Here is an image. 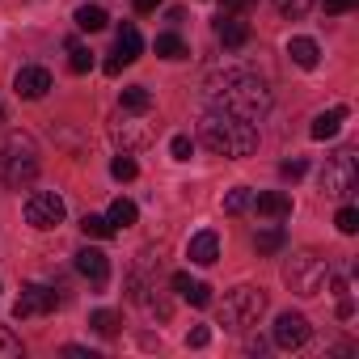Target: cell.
Segmentation results:
<instances>
[{
    "instance_id": "obj_1",
    "label": "cell",
    "mask_w": 359,
    "mask_h": 359,
    "mask_svg": "<svg viewBox=\"0 0 359 359\" xmlns=\"http://www.w3.org/2000/svg\"><path fill=\"white\" fill-rule=\"evenodd\" d=\"M199 144L216 156H254L258 152V127L241 114H229V110L212 106L199 118Z\"/></svg>"
},
{
    "instance_id": "obj_2",
    "label": "cell",
    "mask_w": 359,
    "mask_h": 359,
    "mask_svg": "<svg viewBox=\"0 0 359 359\" xmlns=\"http://www.w3.org/2000/svg\"><path fill=\"white\" fill-rule=\"evenodd\" d=\"M208 97L220 106V110H229V114H241V118H250V123H258L266 110H271V89L254 76V72H224L220 81H212L208 85Z\"/></svg>"
},
{
    "instance_id": "obj_3",
    "label": "cell",
    "mask_w": 359,
    "mask_h": 359,
    "mask_svg": "<svg viewBox=\"0 0 359 359\" xmlns=\"http://www.w3.org/2000/svg\"><path fill=\"white\" fill-rule=\"evenodd\" d=\"M39 173V148L26 131H9L0 135V177H5L9 187H26L34 182Z\"/></svg>"
},
{
    "instance_id": "obj_4",
    "label": "cell",
    "mask_w": 359,
    "mask_h": 359,
    "mask_svg": "<svg viewBox=\"0 0 359 359\" xmlns=\"http://www.w3.org/2000/svg\"><path fill=\"white\" fill-rule=\"evenodd\" d=\"M262 313H266V292L254 287V283H241V287H233V292L224 296V304H220V325L233 330V334H245L250 325L262 321Z\"/></svg>"
},
{
    "instance_id": "obj_5",
    "label": "cell",
    "mask_w": 359,
    "mask_h": 359,
    "mask_svg": "<svg viewBox=\"0 0 359 359\" xmlns=\"http://www.w3.org/2000/svg\"><path fill=\"white\" fill-rule=\"evenodd\" d=\"M283 283H287L296 296H321V287L330 283V262H325L317 250H300V254L287 258Z\"/></svg>"
},
{
    "instance_id": "obj_6",
    "label": "cell",
    "mask_w": 359,
    "mask_h": 359,
    "mask_svg": "<svg viewBox=\"0 0 359 359\" xmlns=\"http://www.w3.org/2000/svg\"><path fill=\"white\" fill-rule=\"evenodd\" d=\"M355 182H359V165H355V152H351V148L334 152V156L325 161V169H321V191H325L330 199H346V195L355 191Z\"/></svg>"
},
{
    "instance_id": "obj_7",
    "label": "cell",
    "mask_w": 359,
    "mask_h": 359,
    "mask_svg": "<svg viewBox=\"0 0 359 359\" xmlns=\"http://www.w3.org/2000/svg\"><path fill=\"white\" fill-rule=\"evenodd\" d=\"M64 216H68V208H64V199H60L55 191H34V195L26 199V224L39 229V233L60 229Z\"/></svg>"
},
{
    "instance_id": "obj_8",
    "label": "cell",
    "mask_w": 359,
    "mask_h": 359,
    "mask_svg": "<svg viewBox=\"0 0 359 359\" xmlns=\"http://www.w3.org/2000/svg\"><path fill=\"white\" fill-rule=\"evenodd\" d=\"M55 309H60V292H55V287H43V283L22 287V296H18V304H13V313H18L22 321L47 317V313H55Z\"/></svg>"
},
{
    "instance_id": "obj_9",
    "label": "cell",
    "mask_w": 359,
    "mask_h": 359,
    "mask_svg": "<svg viewBox=\"0 0 359 359\" xmlns=\"http://www.w3.org/2000/svg\"><path fill=\"white\" fill-rule=\"evenodd\" d=\"M140 118H144V114H131V110L114 114L110 135L123 144V152H131V148H140V144H148V140H152V127H148V123H140Z\"/></svg>"
},
{
    "instance_id": "obj_10",
    "label": "cell",
    "mask_w": 359,
    "mask_h": 359,
    "mask_svg": "<svg viewBox=\"0 0 359 359\" xmlns=\"http://www.w3.org/2000/svg\"><path fill=\"white\" fill-rule=\"evenodd\" d=\"M309 334H313V325H309L304 313H279V317H275V346L296 351V346L309 342Z\"/></svg>"
},
{
    "instance_id": "obj_11",
    "label": "cell",
    "mask_w": 359,
    "mask_h": 359,
    "mask_svg": "<svg viewBox=\"0 0 359 359\" xmlns=\"http://www.w3.org/2000/svg\"><path fill=\"white\" fill-rule=\"evenodd\" d=\"M140 51H144L140 30H135V26H123V30H118V39H114V55L106 60V72H110V76H118L127 64H135V60H140Z\"/></svg>"
},
{
    "instance_id": "obj_12",
    "label": "cell",
    "mask_w": 359,
    "mask_h": 359,
    "mask_svg": "<svg viewBox=\"0 0 359 359\" xmlns=\"http://www.w3.org/2000/svg\"><path fill=\"white\" fill-rule=\"evenodd\" d=\"M13 89H18V97L39 102V97H47V89H51V72H47V68H22V72L13 76Z\"/></svg>"
},
{
    "instance_id": "obj_13",
    "label": "cell",
    "mask_w": 359,
    "mask_h": 359,
    "mask_svg": "<svg viewBox=\"0 0 359 359\" xmlns=\"http://www.w3.org/2000/svg\"><path fill=\"white\" fill-rule=\"evenodd\" d=\"M76 271H81L93 287H106V279H110V258H106L102 250H89V245H85V250L76 254Z\"/></svg>"
},
{
    "instance_id": "obj_14",
    "label": "cell",
    "mask_w": 359,
    "mask_h": 359,
    "mask_svg": "<svg viewBox=\"0 0 359 359\" xmlns=\"http://www.w3.org/2000/svg\"><path fill=\"white\" fill-rule=\"evenodd\" d=\"M216 39L229 47V51H241L245 43H250V26L241 22V18H233V13H224V18H216Z\"/></svg>"
},
{
    "instance_id": "obj_15",
    "label": "cell",
    "mask_w": 359,
    "mask_h": 359,
    "mask_svg": "<svg viewBox=\"0 0 359 359\" xmlns=\"http://www.w3.org/2000/svg\"><path fill=\"white\" fill-rule=\"evenodd\" d=\"M173 287L182 292V300H187V304H195V309H208V304H212V287H208V283H199V279H191L187 271H177V275H173Z\"/></svg>"
},
{
    "instance_id": "obj_16",
    "label": "cell",
    "mask_w": 359,
    "mask_h": 359,
    "mask_svg": "<svg viewBox=\"0 0 359 359\" xmlns=\"http://www.w3.org/2000/svg\"><path fill=\"white\" fill-rule=\"evenodd\" d=\"M250 208H254L258 216H271V220H283V216H292V199H287L283 191H266V195L250 199Z\"/></svg>"
},
{
    "instance_id": "obj_17",
    "label": "cell",
    "mask_w": 359,
    "mask_h": 359,
    "mask_svg": "<svg viewBox=\"0 0 359 359\" xmlns=\"http://www.w3.org/2000/svg\"><path fill=\"white\" fill-rule=\"evenodd\" d=\"M187 254H191V262H199V266H212V262L220 258V237H216V233H195Z\"/></svg>"
},
{
    "instance_id": "obj_18",
    "label": "cell",
    "mask_w": 359,
    "mask_h": 359,
    "mask_svg": "<svg viewBox=\"0 0 359 359\" xmlns=\"http://www.w3.org/2000/svg\"><path fill=\"white\" fill-rule=\"evenodd\" d=\"M287 55H292V64H296V68H304V72H313V68H317V60H321L317 43H313V39H304V34H296V39L287 43Z\"/></svg>"
},
{
    "instance_id": "obj_19",
    "label": "cell",
    "mask_w": 359,
    "mask_h": 359,
    "mask_svg": "<svg viewBox=\"0 0 359 359\" xmlns=\"http://www.w3.org/2000/svg\"><path fill=\"white\" fill-rule=\"evenodd\" d=\"M342 123H346V106H334V110H325V114H317V118H313L309 135H313V140H334Z\"/></svg>"
},
{
    "instance_id": "obj_20",
    "label": "cell",
    "mask_w": 359,
    "mask_h": 359,
    "mask_svg": "<svg viewBox=\"0 0 359 359\" xmlns=\"http://www.w3.org/2000/svg\"><path fill=\"white\" fill-rule=\"evenodd\" d=\"M283 245H287V233H283L279 224H271V229H258V233H254V250H258V254H279Z\"/></svg>"
},
{
    "instance_id": "obj_21",
    "label": "cell",
    "mask_w": 359,
    "mask_h": 359,
    "mask_svg": "<svg viewBox=\"0 0 359 359\" xmlns=\"http://www.w3.org/2000/svg\"><path fill=\"white\" fill-rule=\"evenodd\" d=\"M72 22H76L85 34H97V30H106V22H110V18H106V9H97V5H81Z\"/></svg>"
},
{
    "instance_id": "obj_22",
    "label": "cell",
    "mask_w": 359,
    "mask_h": 359,
    "mask_svg": "<svg viewBox=\"0 0 359 359\" xmlns=\"http://www.w3.org/2000/svg\"><path fill=\"white\" fill-rule=\"evenodd\" d=\"M123 110H131V114H148V110H152V93H148L144 85H127V89H123Z\"/></svg>"
},
{
    "instance_id": "obj_23",
    "label": "cell",
    "mask_w": 359,
    "mask_h": 359,
    "mask_svg": "<svg viewBox=\"0 0 359 359\" xmlns=\"http://www.w3.org/2000/svg\"><path fill=\"white\" fill-rule=\"evenodd\" d=\"M152 47H156V55H161V60H187V55H191V51H187V43L177 39V34H156V43H152Z\"/></svg>"
},
{
    "instance_id": "obj_24",
    "label": "cell",
    "mask_w": 359,
    "mask_h": 359,
    "mask_svg": "<svg viewBox=\"0 0 359 359\" xmlns=\"http://www.w3.org/2000/svg\"><path fill=\"white\" fill-rule=\"evenodd\" d=\"M135 216H140V212H135V203H131V199H114L106 220H110L114 229H131V224H135Z\"/></svg>"
},
{
    "instance_id": "obj_25",
    "label": "cell",
    "mask_w": 359,
    "mask_h": 359,
    "mask_svg": "<svg viewBox=\"0 0 359 359\" xmlns=\"http://www.w3.org/2000/svg\"><path fill=\"white\" fill-rule=\"evenodd\" d=\"M68 68H72L76 76H85V72L93 68V51H85L76 39H68Z\"/></svg>"
},
{
    "instance_id": "obj_26",
    "label": "cell",
    "mask_w": 359,
    "mask_h": 359,
    "mask_svg": "<svg viewBox=\"0 0 359 359\" xmlns=\"http://www.w3.org/2000/svg\"><path fill=\"white\" fill-rule=\"evenodd\" d=\"M81 233H85V237H97V241H106V237H114L118 229H114L106 216H85V220H81Z\"/></svg>"
},
{
    "instance_id": "obj_27",
    "label": "cell",
    "mask_w": 359,
    "mask_h": 359,
    "mask_svg": "<svg viewBox=\"0 0 359 359\" xmlns=\"http://www.w3.org/2000/svg\"><path fill=\"white\" fill-rule=\"evenodd\" d=\"M89 325H93L102 338H114V334H118V313H110V309H97V313H89Z\"/></svg>"
},
{
    "instance_id": "obj_28",
    "label": "cell",
    "mask_w": 359,
    "mask_h": 359,
    "mask_svg": "<svg viewBox=\"0 0 359 359\" xmlns=\"http://www.w3.org/2000/svg\"><path fill=\"white\" fill-rule=\"evenodd\" d=\"M0 359H22V338L9 325H0Z\"/></svg>"
},
{
    "instance_id": "obj_29",
    "label": "cell",
    "mask_w": 359,
    "mask_h": 359,
    "mask_svg": "<svg viewBox=\"0 0 359 359\" xmlns=\"http://www.w3.org/2000/svg\"><path fill=\"white\" fill-rule=\"evenodd\" d=\"M250 199H254V195H250L245 187H233V191L224 195V212H229V216H241V212L250 208Z\"/></svg>"
},
{
    "instance_id": "obj_30",
    "label": "cell",
    "mask_w": 359,
    "mask_h": 359,
    "mask_svg": "<svg viewBox=\"0 0 359 359\" xmlns=\"http://www.w3.org/2000/svg\"><path fill=\"white\" fill-rule=\"evenodd\" d=\"M334 224H338V233H342V237H355V233H359V212L346 203V208L334 216Z\"/></svg>"
},
{
    "instance_id": "obj_31",
    "label": "cell",
    "mask_w": 359,
    "mask_h": 359,
    "mask_svg": "<svg viewBox=\"0 0 359 359\" xmlns=\"http://www.w3.org/2000/svg\"><path fill=\"white\" fill-rule=\"evenodd\" d=\"M110 173L118 177V182H131V177L140 173V165H135V161H131V156L123 152V156H114V161H110Z\"/></svg>"
},
{
    "instance_id": "obj_32",
    "label": "cell",
    "mask_w": 359,
    "mask_h": 359,
    "mask_svg": "<svg viewBox=\"0 0 359 359\" xmlns=\"http://www.w3.org/2000/svg\"><path fill=\"white\" fill-rule=\"evenodd\" d=\"M275 5H279V13H283V18H292V22H296V18H304V13L317 5V0H275Z\"/></svg>"
},
{
    "instance_id": "obj_33",
    "label": "cell",
    "mask_w": 359,
    "mask_h": 359,
    "mask_svg": "<svg viewBox=\"0 0 359 359\" xmlns=\"http://www.w3.org/2000/svg\"><path fill=\"white\" fill-rule=\"evenodd\" d=\"M169 152H173V161H191V152H195L191 135H173V140H169Z\"/></svg>"
},
{
    "instance_id": "obj_34",
    "label": "cell",
    "mask_w": 359,
    "mask_h": 359,
    "mask_svg": "<svg viewBox=\"0 0 359 359\" xmlns=\"http://www.w3.org/2000/svg\"><path fill=\"white\" fill-rule=\"evenodd\" d=\"M317 5H321L330 18H338V13H351V9L359 5V0H317Z\"/></svg>"
},
{
    "instance_id": "obj_35",
    "label": "cell",
    "mask_w": 359,
    "mask_h": 359,
    "mask_svg": "<svg viewBox=\"0 0 359 359\" xmlns=\"http://www.w3.org/2000/svg\"><path fill=\"white\" fill-rule=\"evenodd\" d=\"M304 169H309V165L296 156V161H283V165H279V177H292V182H296V177H304Z\"/></svg>"
},
{
    "instance_id": "obj_36",
    "label": "cell",
    "mask_w": 359,
    "mask_h": 359,
    "mask_svg": "<svg viewBox=\"0 0 359 359\" xmlns=\"http://www.w3.org/2000/svg\"><path fill=\"white\" fill-rule=\"evenodd\" d=\"M208 342H212V330H208V325H195V330L187 334V346H208Z\"/></svg>"
},
{
    "instance_id": "obj_37",
    "label": "cell",
    "mask_w": 359,
    "mask_h": 359,
    "mask_svg": "<svg viewBox=\"0 0 359 359\" xmlns=\"http://www.w3.org/2000/svg\"><path fill=\"white\" fill-rule=\"evenodd\" d=\"M254 0H224V13H245Z\"/></svg>"
},
{
    "instance_id": "obj_38",
    "label": "cell",
    "mask_w": 359,
    "mask_h": 359,
    "mask_svg": "<svg viewBox=\"0 0 359 359\" xmlns=\"http://www.w3.org/2000/svg\"><path fill=\"white\" fill-rule=\"evenodd\" d=\"M64 355H76V359H93V351H89V346H76V342H68V346H64Z\"/></svg>"
},
{
    "instance_id": "obj_39",
    "label": "cell",
    "mask_w": 359,
    "mask_h": 359,
    "mask_svg": "<svg viewBox=\"0 0 359 359\" xmlns=\"http://www.w3.org/2000/svg\"><path fill=\"white\" fill-rule=\"evenodd\" d=\"M156 5H161V0H135V9H140V13H152Z\"/></svg>"
},
{
    "instance_id": "obj_40",
    "label": "cell",
    "mask_w": 359,
    "mask_h": 359,
    "mask_svg": "<svg viewBox=\"0 0 359 359\" xmlns=\"http://www.w3.org/2000/svg\"><path fill=\"white\" fill-rule=\"evenodd\" d=\"M0 123H5V106H0Z\"/></svg>"
}]
</instances>
